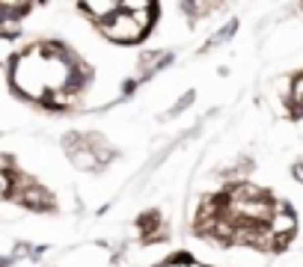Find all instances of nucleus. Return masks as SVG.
<instances>
[{"label":"nucleus","mask_w":303,"mask_h":267,"mask_svg":"<svg viewBox=\"0 0 303 267\" xmlns=\"http://www.w3.org/2000/svg\"><path fill=\"white\" fill-rule=\"evenodd\" d=\"M12 202L21 205V208H27V211H36V214H54V211H57L54 193H51L45 184H39V181H27L18 193L12 196Z\"/></svg>","instance_id":"obj_2"},{"label":"nucleus","mask_w":303,"mask_h":267,"mask_svg":"<svg viewBox=\"0 0 303 267\" xmlns=\"http://www.w3.org/2000/svg\"><path fill=\"white\" fill-rule=\"evenodd\" d=\"M173 62H175V54H170V51H143L140 60H137V65H140L137 81H140V83L152 81L158 71H164V68L173 65Z\"/></svg>","instance_id":"obj_3"},{"label":"nucleus","mask_w":303,"mask_h":267,"mask_svg":"<svg viewBox=\"0 0 303 267\" xmlns=\"http://www.w3.org/2000/svg\"><path fill=\"white\" fill-rule=\"evenodd\" d=\"M33 3H0V30L6 24H21L30 15Z\"/></svg>","instance_id":"obj_5"},{"label":"nucleus","mask_w":303,"mask_h":267,"mask_svg":"<svg viewBox=\"0 0 303 267\" xmlns=\"http://www.w3.org/2000/svg\"><path fill=\"white\" fill-rule=\"evenodd\" d=\"M194 101H196V92H194V89H187V92H184V95H181V98H178V101H175L167 113H164L161 119H175V116H181V113H184L187 107H191Z\"/></svg>","instance_id":"obj_9"},{"label":"nucleus","mask_w":303,"mask_h":267,"mask_svg":"<svg viewBox=\"0 0 303 267\" xmlns=\"http://www.w3.org/2000/svg\"><path fill=\"white\" fill-rule=\"evenodd\" d=\"M291 178H294L297 184H303V161H294V164H291Z\"/></svg>","instance_id":"obj_12"},{"label":"nucleus","mask_w":303,"mask_h":267,"mask_svg":"<svg viewBox=\"0 0 303 267\" xmlns=\"http://www.w3.org/2000/svg\"><path fill=\"white\" fill-rule=\"evenodd\" d=\"M68 158H71V164L78 166L81 172H92V169H101V166H98V158L92 155V148H89V145H84V148H78V151H71Z\"/></svg>","instance_id":"obj_8"},{"label":"nucleus","mask_w":303,"mask_h":267,"mask_svg":"<svg viewBox=\"0 0 303 267\" xmlns=\"http://www.w3.org/2000/svg\"><path fill=\"white\" fill-rule=\"evenodd\" d=\"M164 264H167V267H194V264H196V258H194L191 252H175V255H173V258H167Z\"/></svg>","instance_id":"obj_10"},{"label":"nucleus","mask_w":303,"mask_h":267,"mask_svg":"<svg viewBox=\"0 0 303 267\" xmlns=\"http://www.w3.org/2000/svg\"><path fill=\"white\" fill-rule=\"evenodd\" d=\"M78 9L84 15H89L95 27H101L104 21H110L116 12H122V3H119V0H89V3H78Z\"/></svg>","instance_id":"obj_4"},{"label":"nucleus","mask_w":303,"mask_h":267,"mask_svg":"<svg viewBox=\"0 0 303 267\" xmlns=\"http://www.w3.org/2000/svg\"><path fill=\"white\" fill-rule=\"evenodd\" d=\"M110 42H122V45H134V42H143L146 36H149V30L137 21V15H131V12H116L110 21H104L101 27H98Z\"/></svg>","instance_id":"obj_1"},{"label":"nucleus","mask_w":303,"mask_h":267,"mask_svg":"<svg viewBox=\"0 0 303 267\" xmlns=\"http://www.w3.org/2000/svg\"><path fill=\"white\" fill-rule=\"evenodd\" d=\"M300 9H303V3H300Z\"/></svg>","instance_id":"obj_13"},{"label":"nucleus","mask_w":303,"mask_h":267,"mask_svg":"<svg viewBox=\"0 0 303 267\" xmlns=\"http://www.w3.org/2000/svg\"><path fill=\"white\" fill-rule=\"evenodd\" d=\"M238 27H241V21H238V18H232L229 24H223V27H220V30H217L214 36H211V39H208V42L202 45V54H205V51H211V48H220L223 42H229L232 36L238 33Z\"/></svg>","instance_id":"obj_7"},{"label":"nucleus","mask_w":303,"mask_h":267,"mask_svg":"<svg viewBox=\"0 0 303 267\" xmlns=\"http://www.w3.org/2000/svg\"><path fill=\"white\" fill-rule=\"evenodd\" d=\"M137 89H140V81H137V78H128V81L122 83V98H131Z\"/></svg>","instance_id":"obj_11"},{"label":"nucleus","mask_w":303,"mask_h":267,"mask_svg":"<svg viewBox=\"0 0 303 267\" xmlns=\"http://www.w3.org/2000/svg\"><path fill=\"white\" fill-rule=\"evenodd\" d=\"M134 226H137L140 238H149V235H155V232H161V228H164V217H161V211H158V208H152V211L140 214Z\"/></svg>","instance_id":"obj_6"}]
</instances>
